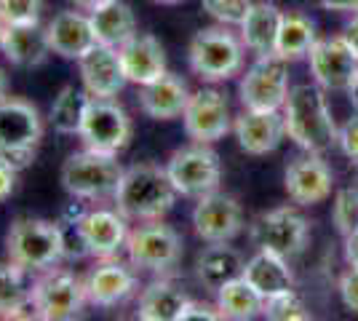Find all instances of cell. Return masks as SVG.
Segmentation results:
<instances>
[{
  "instance_id": "cell-41",
  "label": "cell",
  "mask_w": 358,
  "mask_h": 321,
  "mask_svg": "<svg viewBox=\"0 0 358 321\" xmlns=\"http://www.w3.org/2000/svg\"><path fill=\"white\" fill-rule=\"evenodd\" d=\"M16 174H19V169L0 158V204L11 199V193L16 187Z\"/></svg>"
},
{
  "instance_id": "cell-17",
  "label": "cell",
  "mask_w": 358,
  "mask_h": 321,
  "mask_svg": "<svg viewBox=\"0 0 358 321\" xmlns=\"http://www.w3.org/2000/svg\"><path fill=\"white\" fill-rule=\"evenodd\" d=\"M308 59H310V76L324 92H348L358 73V57L345 43L343 35L315 41Z\"/></svg>"
},
{
  "instance_id": "cell-37",
  "label": "cell",
  "mask_w": 358,
  "mask_h": 321,
  "mask_svg": "<svg viewBox=\"0 0 358 321\" xmlns=\"http://www.w3.org/2000/svg\"><path fill=\"white\" fill-rule=\"evenodd\" d=\"M43 0H0V19L6 24H30L41 22Z\"/></svg>"
},
{
  "instance_id": "cell-26",
  "label": "cell",
  "mask_w": 358,
  "mask_h": 321,
  "mask_svg": "<svg viewBox=\"0 0 358 321\" xmlns=\"http://www.w3.org/2000/svg\"><path fill=\"white\" fill-rule=\"evenodd\" d=\"M243 278L259 292L262 300L294 290V273L289 268V260L281 257V255L265 252V249H257V255L246 260Z\"/></svg>"
},
{
  "instance_id": "cell-12",
  "label": "cell",
  "mask_w": 358,
  "mask_h": 321,
  "mask_svg": "<svg viewBox=\"0 0 358 321\" xmlns=\"http://www.w3.org/2000/svg\"><path fill=\"white\" fill-rule=\"evenodd\" d=\"M238 94L243 110H281L289 97V62L278 54L257 57L241 78Z\"/></svg>"
},
{
  "instance_id": "cell-11",
  "label": "cell",
  "mask_w": 358,
  "mask_h": 321,
  "mask_svg": "<svg viewBox=\"0 0 358 321\" xmlns=\"http://www.w3.org/2000/svg\"><path fill=\"white\" fill-rule=\"evenodd\" d=\"M131 131H134L131 118L115 99L89 97L83 123H80V131H78V137L83 139V148L118 155L129 148Z\"/></svg>"
},
{
  "instance_id": "cell-44",
  "label": "cell",
  "mask_w": 358,
  "mask_h": 321,
  "mask_svg": "<svg viewBox=\"0 0 358 321\" xmlns=\"http://www.w3.org/2000/svg\"><path fill=\"white\" fill-rule=\"evenodd\" d=\"M343 38H345V43L350 46V51H353V54L358 57V14H353V19L348 22V27H345Z\"/></svg>"
},
{
  "instance_id": "cell-9",
  "label": "cell",
  "mask_w": 358,
  "mask_h": 321,
  "mask_svg": "<svg viewBox=\"0 0 358 321\" xmlns=\"http://www.w3.org/2000/svg\"><path fill=\"white\" fill-rule=\"evenodd\" d=\"M249 238L257 249L294 260L310 244V222L297 209L278 206L254 220L249 228Z\"/></svg>"
},
{
  "instance_id": "cell-22",
  "label": "cell",
  "mask_w": 358,
  "mask_h": 321,
  "mask_svg": "<svg viewBox=\"0 0 358 321\" xmlns=\"http://www.w3.org/2000/svg\"><path fill=\"white\" fill-rule=\"evenodd\" d=\"M187 83L174 73H164L161 78L139 86V107L152 121H174L182 118L185 107L190 102Z\"/></svg>"
},
{
  "instance_id": "cell-23",
  "label": "cell",
  "mask_w": 358,
  "mask_h": 321,
  "mask_svg": "<svg viewBox=\"0 0 358 321\" xmlns=\"http://www.w3.org/2000/svg\"><path fill=\"white\" fill-rule=\"evenodd\" d=\"M0 51L6 54V59L11 62L19 70H35L41 67L48 54H51V43H48V32L41 27V22H30V24H6V35Z\"/></svg>"
},
{
  "instance_id": "cell-47",
  "label": "cell",
  "mask_w": 358,
  "mask_h": 321,
  "mask_svg": "<svg viewBox=\"0 0 358 321\" xmlns=\"http://www.w3.org/2000/svg\"><path fill=\"white\" fill-rule=\"evenodd\" d=\"M8 97V76H6V70L0 67V99H6Z\"/></svg>"
},
{
  "instance_id": "cell-31",
  "label": "cell",
  "mask_w": 358,
  "mask_h": 321,
  "mask_svg": "<svg viewBox=\"0 0 358 321\" xmlns=\"http://www.w3.org/2000/svg\"><path fill=\"white\" fill-rule=\"evenodd\" d=\"M318 35H315V24L305 14H294L289 11L281 19L278 27V38H275V54L286 62L302 59L310 54V48L315 46Z\"/></svg>"
},
{
  "instance_id": "cell-39",
  "label": "cell",
  "mask_w": 358,
  "mask_h": 321,
  "mask_svg": "<svg viewBox=\"0 0 358 321\" xmlns=\"http://www.w3.org/2000/svg\"><path fill=\"white\" fill-rule=\"evenodd\" d=\"M340 297H343V306L348 311L358 313V268L345 271L340 278Z\"/></svg>"
},
{
  "instance_id": "cell-40",
  "label": "cell",
  "mask_w": 358,
  "mask_h": 321,
  "mask_svg": "<svg viewBox=\"0 0 358 321\" xmlns=\"http://www.w3.org/2000/svg\"><path fill=\"white\" fill-rule=\"evenodd\" d=\"M217 319H222L220 316V308L198 303V300H190L185 306V311H182V316H179V321H217Z\"/></svg>"
},
{
  "instance_id": "cell-4",
  "label": "cell",
  "mask_w": 358,
  "mask_h": 321,
  "mask_svg": "<svg viewBox=\"0 0 358 321\" xmlns=\"http://www.w3.org/2000/svg\"><path fill=\"white\" fill-rule=\"evenodd\" d=\"M123 177L118 155L83 148L62 164V187L80 201L113 199Z\"/></svg>"
},
{
  "instance_id": "cell-19",
  "label": "cell",
  "mask_w": 358,
  "mask_h": 321,
  "mask_svg": "<svg viewBox=\"0 0 358 321\" xmlns=\"http://www.w3.org/2000/svg\"><path fill=\"white\" fill-rule=\"evenodd\" d=\"M233 131L246 155H268L286 139V121L281 110H243Z\"/></svg>"
},
{
  "instance_id": "cell-15",
  "label": "cell",
  "mask_w": 358,
  "mask_h": 321,
  "mask_svg": "<svg viewBox=\"0 0 358 321\" xmlns=\"http://www.w3.org/2000/svg\"><path fill=\"white\" fill-rule=\"evenodd\" d=\"M86 281V297L89 306L94 308H118L129 303L139 290V278H136V268L129 262H120L118 257H107L99 260L89 271Z\"/></svg>"
},
{
  "instance_id": "cell-38",
  "label": "cell",
  "mask_w": 358,
  "mask_h": 321,
  "mask_svg": "<svg viewBox=\"0 0 358 321\" xmlns=\"http://www.w3.org/2000/svg\"><path fill=\"white\" fill-rule=\"evenodd\" d=\"M337 145H340V150L345 153V158H348L353 166H358V113L340 126V131H337Z\"/></svg>"
},
{
  "instance_id": "cell-45",
  "label": "cell",
  "mask_w": 358,
  "mask_h": 321,
  "mask_svg": "<svg viewBox=\"0 0 358 321\" xmlns=\"http://www.w3.org/2000/svg\"><path fill=\"white\" fill-rule=\"evenodd\" d=\"M73 3L80 8V11H94V8L105 6V3H110V0H73Z\"/></svg>"
},
{
  "instance_id": "cell-49",
  "label": "cell",
  "mask_w": 358,
  "mask_h": 321,
  "mask_svg": "<svg viewBox=\"0 0 358 321\" xmlns=\"http://www.w3.org/2000/svg\"><path fill=\"white\" fill-rule=\"evenodd\" d=\"M3 35H6V22L0 19V43H3Z\"/></svg>"
},
{
  "instance_id": "cell-18",
  "label": "cell",
  "mask_w": 358,
  "mask_h": 321,
  "mask_svg": "<svg viewBox=\"0 0 358 321\" xmlns=\"http://www.w3.org/2000/svg\"><path fill=\"white\" fill-rule=\"evenodd\" d=\"M284 185L289 199L297 206L324 204L334 190V174L321 153H305L289 161L284 174Z\"/></svg>"
},
{
  "instance_id": "cell-13",
  "label": "cell",
  "mask_w": 358,
  "mask_h": 321,
  "mask_svg": "<svg viewBox=\"0 0 358 321\" xmlns=\"http://www.w3.org/2000/svg\"><path fill=\"white\" fill-rule=\"evenodd\" d=\"M193 228L195 236L206 244L233 241L243 233V206L236 196L217 187L198 199L193 209Z\"/></svg>"
},
{
  "instance_id": "cell-34",
  "label": "cell",
  "mask_w": 358,
  "mask_h": 321,
  "mask_svg": "<svg viewBox=\"0 0 358 321\" xmlns=\"http://www.w3.org/2000/svg\"><path fill=\"white\" fill-rule=\"evenodd\" d=\"M331 222L340 236H348L350 230L358 228V185H348L343 190H337L334 204H331Z\"/></svg>"
},
{
  "instance_id": "cell-24",
  "label": "cell",
  "mask_w": 358,
  "mask_h": 321,
  "mask_svg": "<svg viewBox=\"0 0 358 321\" xmlns=\"http://www.w3.org/2000/svg\"><path fill=\"white\" fill-rule=\"evenodd\" d=\"M118 54L129 83L145 86L150 80H155L164 73H169L166 70V51L161 46V41L152 38V35H139L136 32L131 41H126L118 48Z\"/></svg>"
},
{
  "instance_id": "cell-8",
  "label": "cell",
  "mask_w": 358,
  "mask_h": 321,
  "mask_svg": "<svg viewBox=\"0 0 358 321\" xmlns=\"http://www.w3.org/2000/svg\"><path fill=\"white\" fill-rule=\"evenodd\" d=\"M126 252L136 271L166 276L182 260V236L161 220H150L139 228L129 230Z\"/></svg>"
},
{
  "instance_id": "cell-32",
  "label": "cell",
  "mask_w": 358,
  "mask_h": 321,
  "mask_svg": "<svg viewBox=\"0 0 358 321\" xmlns=\"http://www.w3.org/2000/svg\"><path fill=\"white\" fill-rule=\"evenodd\" d=\"M24 276L27 271H22L14 262H0V316L6 319H19V316H27L35 319V311H32L30 300V287L24 284Z\"/></svg>"
},
{
  "instance_id": "cell-6",
  "label": "cell",
  "mask_w": 358,
  "mask_h": 321,
  "mask_svg": "<svg viewBox=\"0 0 358 321\" xmlns=\"http://www.w3.org/2000/svg\"><path fill=\"white\" fill-rule=\"evenodd\" d=\"M43 139V121L38 107L19 99L6 97L0 99V158L14 164L16 169L30 166L38 155Z\"/></svg>"
},
{
  "instance_id": "cell-3",
  "label": "cell",
  "mask_w": 358,
  "mask_h": 321,
  "mask_svg": "<svg viewBox=\"0 0 358 321\" xmlns=\"http://www.w3.org/2000/svg\"><path fill=\"white\" fill-rule=\"evenodd\" d=\"M8 260L27 273H43L64 260V233L57 222L41 217H16L6 233Z\"/></svg>"
},
{
  "instance_id": "cell-27",
  "label": "cell",
  "mask_w": 358,
  "mask_h": 321,
  "mask_svg": "<svg viewBox=\"0 0 358 321\" xmlns=\"http://www.w3.org/2000/svg\"><path fill=\"white\" fill-rule=\"evenodd\" d=\"M190 303L187 292L169 278H155L139 294L136 306V319L142 321H179L185 306Z\"/></svg>"
},
{
  "instance_id": "cell-36",
  "label": "cell",
  "mask_w": 358,
  "mask_h": 321,
  "mask_svg": "<svg viewBox=\"0 0 358 321\" xmlns=\"http://www.w3.org/2000/svg\"><path fill=\"white\" fill-rule=\"evenodd\" d=\"M203 11L227 27H241V22L252 11V0H201Z\"/></svg>"
},
{
  "instance_id": "cell-30",
  "label": "cell",
  "mask_w": 358,
  "mask_h": 321,
  "mask_svg": "<svg viewBox=\"0 0 358 321\" xmlns=\"http://www.w3.org/2000/svg\"><path fill=\"white\" fill-rule=\"evenodd\" d=\"M262 306H265V300L259 297V292L254 290L243 276L227 281L224 287L217 290V308H220L222 319L249 321L262 313Z\"/></svg>"
},
{
  "instance_id": "cell-14",
  "label": "cell",
  "mask_w": 358,
  "mask_h": 321,
  "mask_svg": "<svg viewBox=\"0 0 358 321\" xmlns=\"http://www.w3.org/2000/svg\"><path fill=\"white\" fill-rule=\"evenodd\" d=\"M75 233L86 255H91L94 260H107L126 246L129 225L118 209H89L78 217Z\"/></svg>"
},
{
  "instance_id": "cell-10",
  "label": "cell",
  "mask_w": 358,
  "mask_h": 321,
  "mask_svg": "<svg viewBox=\"0 0 358 321\" xmlns=\"http://www.w3.org/2000/svg\"><path fill=\"white\" fill-rule=\"evenodd\" d=\"M166 171H169L171 185L177 187V193L185 199H201L211 190H217L222 180L220 155L203 142H193L187 148L174 150L166 164Z\"/></svg>"
},
{
  "instance_id": "cell-5",
  "label": "cell",
  "mask_w": 358,
  "mask_h": 321,
  "mask_svg": "<svg viewBox=\"0 0 358 321\" xmlns=\"http://www.w3.org/2000/svg\"><path fill=\"white\" fill-rule=\"evenodd\" d=\"M243 41L236 32L222 27L198 30L187 46L190 70L206 83H222L243 70Z\"/></svg>"
},
{
  "instance_id": "cell-28",
  "label": "cell",
  "mask_w": 358,
  "mask_h": 321,
  "mask_svg": "<svg viewBox=\"0 0 358 321\" xmlns=\"http://www.w3.org/2000/svg\"><path fill=\"white\" fill-rule=\"evenodd\" d=\"M284 11L275 3H254L252 11L241 22V41L257 57L265 54H275V38H278V27H281Z\"/></svg>"
},
{
  "instance_id": "cell-25",
  "label": "cell",
  "mask_w": 358,
  "mask_h": 321,
  "mask_svg": "<svg viewBox=\"0 0 358 321\" xmlns=\"http://www.w3.org/2000/svg\"><path fill=\"white\" fill-rule=\"evenodd\" d=\"M243 255L236 246H230V241H214L209 244L195 260V278L206 287L209 292L217 294L220 287H224L227 281L243 276Z\"/></svg>"
},
{
  "instance_id": "cell-46",
  "label": "cell",
  "mask_w": 358,
  "mask_h": 321,
  "mask_svg": "<svg viewBox=\"0 0 358 321\" xmlns=\"http://www.w3.org/2000/svg\"><path fill=\"white\" fill-rule=\"evenodd\" d=\"M348 97H350L353 110L358 113V73H356V78H353V83H350V89H348Z\"/></svg>"
},
{
  "instance_id": "cell-21",
  "label": "cell",
  "mask_w": 358,
  "mask_h": 321,
  "mask_svg": "<svg viewBox=\"0 0 358 321\" xmlns=\"http://www.w3.org/2000/svg\"><path fill=\"white\" fill-rule=\"evenodd\" d=\"M45 32H48L51 54H57L62 59L78 62L94 46H99L91 27V16L80 11H59L45 24Z\"/></svg>"
},
{
  "instance_id": "cell-7",
  "label": "cell",
  "mask_w": 358,
  "mask_h": 321,
  "mask_svg": "<svg viewBox=\"0 0 358 321\" xmlns=\"http://www.w3.org/2000/svg\"><path fill=\"white\" fill-rule=\"evenodd\" d=\"M30 300L35 319L43 321H70L83 313L86 297V281L78 278L73 271L64 268H48L30 287Z\"/></svg>"
},
{
  "instance_id": "cell-29",
  "label": "cell",
  "mask_w": 358,
  "mask_h": 321,
  "mask_svg": "<svg viewBox=\"0 0 358 321\" xmlns=\"http://www.w3.org/2000/svg\"><path fill=\"white\" fill-rule=\"evenodd\" d=\"M89 16L99 46L120 48L136 35V16L123 0H110L105 6L89 11Z\"/></svg>"
},
{
  "instance_id": "cell-43",
  "label": "cell",
  "mask_w": 358,
  "mask_h": 321,
  "mask_svg": "<svg viewBox=\"0 0 358 321\" xmlns=\"http://www.w3.org/2000/svg\"><path fill=\"white\" fill-rule=\"evenodd\" d=\"M345 260L350 268H358V228L345 236Z\"/></svg>"
},
{
  "instance_id": "cell-20",
  "label": "cell",
  "mask_w": 358,
  "mask_h": 321,
  "mask_svg": "<svg viewBox=\"0 0 358 321\" xmlns=\"http://www.w3.org/2000/svg\"><path fill=\"white\" fill-rule=\"evenodd\" d=\"M78 70H80L86 94L96 99H115L129 83L123 64H120L118 48L94 46L86 57L78 59Z\"/></svg>"
},
{
  "instance_id": "cell-1",
  "label": "cell",
  "mask_w": 358,
  "mask_h": 321,
  "mask_svg": "<svg viewBox=\"0 0 358 321\" xmlns=\"http://www.w3.org/2000/svg\"><path fill=\"white\" fill-rule=\"evenodd\" d=\"M286 137L305 153H327L337 145V123L331 118L327 92L318 83H299L289 89L284 107Z\"/></svg>"
},
{
  "instance_id": "cell-2",
  "label": "cell",
  "mask_w": 358,
  "mask_h": 321,
  "mask_svg": "<svg viewBox=\"0 0 358 321\" xmlns=\"http://www.w3.org/2000/svg\"><path fill=\"white\" fill-rule=\"evenodd\" d=\"M177 187L169 180L166 166L158 164H134V166L123 169V177L115 190V209L126 220L134 222H150V220H161L164 214L171 212L174 201H177Z\"/></svg>"
},
{
  "instance_id": "cell-48",
  "label": "cell",
  "mask_w": 358,
  "mask_h": 321,
  "mask_svg": "<svg viewBox=\"0 0 358 321\" xmlns=\"http://www.w3.org/2000/svg\"><path fill=\"white\" fill-rule=\"evenodd\" d=\"M152 3H161V6H177L182 0H152Z\"/></svg>"
},
{
  "instance_id": "cell-42",
  "label": "cell",
  "mask_w": 358,
  "mask_h": 321,
  "mask_svg": "<svg viewBox=\"0 0 358 321\" xmlns=\"http://www.w3.org/2000/svg\"><path fill=\"white\" fill-rule=\"evenodd\" d=\"M327 11H343V14H358V0H318Z\"/></svg>"
},
{
  "instance_id": "cell-35",
  "label": "cell",
  "mask_w": 358,
  "mask_h": 321,
  "mask_svg": "<svg viewBox=\"0 0 358 321\" xmlns=\"http://www.w3.org/2000/svg\"><path fill=\"white\" fill-rule=\"evenodd\" d=\"M262 316L270 321H308L313 319V313L305 308V303L297 297V292H284V294H275L268 297L265 306H262Z\"/></svg>"
},
{
  "instance_id": "cell-16",
  "label": "cell",
  "mask_w": 358,
  "mask_h": 321,
  "mask_svg": "<svg viewBox=\"0 0 358 321\" xmlns=\"http://www.w3.org/2000/svg\"><path fill=\"white\" fill-rule=\"evenodd\" d=\"M182 123L185 131L193 142H203L211 145L217 139H222L230 129V105L224 99L222 92L217 89H201V92L190 94V102L182 113Z\"/></svg>"
},
{
  "instance_id": "cell-33",
  "label": "cell",
  "mask_w": 358,
  "mask_h": 321,
  "mask_svg": "<svg viewBox=\"0 0 358 321\" xmlns=\"http://www.w3.org/2000/svg\"><path fill=\"white\" fill-rule=\"evenodd\" d=\"M89 105V94L86 89H75V86H64L57 97H54V105H51V126L59 131V134H78L80 131V123H83V113Z\"/></svg>"
}]
</instances>
